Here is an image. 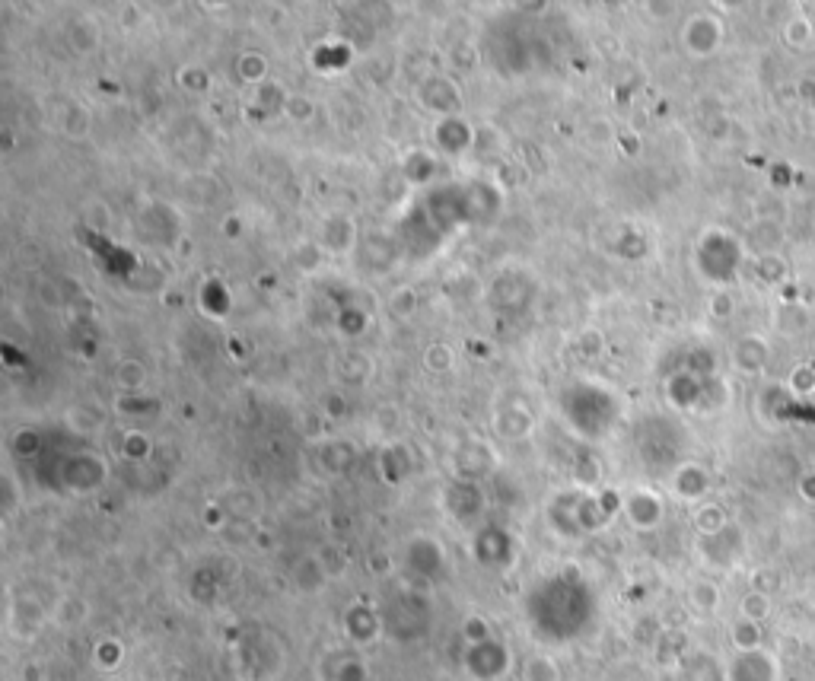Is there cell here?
I'll list each match as a JSON object with an SVG mask.
<instances>
[{
    "mask_svg": "<svg viewBox=\"0 0 815 681\" xmlns=\"http://www.w3.org/2000/svg\"><path fill=\"white\" fill-rule=\"evenodd\" d=\"M771 615V596L768 592H758V589H752L749 596L742 599V618L745 621H755V624H761Z\"/></svg>",
    "mask_w": 815,
    "mask_h": 681,
    "instance_id": "cell-1",
    "label": "cell"
},
{
    "mask_svg": "<svg viewBox=\"0 0 815 681\" xmlns=\"http://www.w3.org/2000/svg\"><path fill=\"white\" fill-rule=\"evenodd\" d=\"M733 643L739 646L742 653H755L758 646H761V627L755 624V621H739L736 627H733Z\"/></svg>",
    "mask_w": 815,
    "mask_h": 681,
    "instance_id": "cell-2",
    "label": "cell"
},
{
    "mask_svg": "<svg viewBox=\"0 0 815 681\" xmlns=\"http://www.w3.org/2000/svg\"><path fill=\"white\" fill-rule=\"evenodd\" d=\"M739 360H742V366L745 370H761V366H765V360H768V347H765V341H758V338H745L742 344H739Z\"/></svg>",
    "mask_w": 815,
    "mask_h": 681,
    "instance_id": "cell-3",
    "label": "cell"
},
{
    "mask_svg": "<svg viewBox=\"0 0 815 681\" xmlns=\"http://www.w3.org/2000/svg\"><path fill=\"white\" fill-rule=\"evenodd\" d=\"M784 39L790 48H803L809 39H812V23H809V16H790V23L784 29Z\"/></svg>",
    "mask_w": 815,
    "mask_h": 681,
    "instance_id": "cell-4",
    "label": "cell"
},
{
    "mask_svg": "<svg viewBox=\"0 0 815 681\" xmlns=\"http://www.w3.org/2000/svg\"><path fill=\"white\" fill-rule=\"evenodd\" d=\"M790 389H793L796 395H809V392H815V373L809 370V366H800V370H793V376H790Z\"/></svg>",
    "mask_w": 815,
    "mask_h": 681,
    "instance_id": "cell-5",
    "label": "cell"
},
{
    "mask_svg": "<svg viewBox=\"0 0 815 681\" xmlns=\"http://www.w3.org/2000/svg\"><path fill=\"white\" fill-rule=\"evenodd\" d=\"M691 599H695L698 608H714L717 605V586L701 583V586H695V592H691Z\"/></svg>",
    "mask_w": 815,
    "mask_h": 681,
    "instance_id": "cell-6",
    "label": "cell"
},
{
    "mask_svg": "<svg viewBox=\"0 0 815 681\" xmlns=\"http://www.w3.org/2000/svg\"><path fill=\"white\" fill-rule=\"evenodd\" d=\"M800 494H803V500L815 503V471H809V475H803V481H800Z\"/></svg>",
    "mask_w": 815,
    "mask_h": 681,
    "instance_id": "cell-7",
    "label": "cell"
}]
</instances>
